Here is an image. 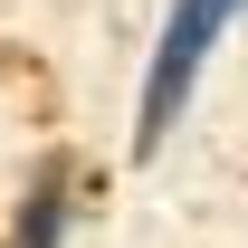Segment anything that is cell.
Segmentation results:
<instances>
[{
  "mask_svg": "<svg viewBox=\"0 0 248 248\" xmlns=\"http://www.w3.org/2000/svg\"><path fill=\"white\" fill-rule=\"evenodd\" d=\"M67 210H77V162L48 153L19 191V219H10V248H67Z\"/></svg>",
  "mask_w": 248,
  "mask_h": 248,
  "instance_id": "cell-2",
  "label": "cell"
},
{
  "mask_svg": "<svg viewBox=\"0 0 248 248\" xmlns=\"http://www.w3.org/2000/svg\"><path fill=\"white\" fill-rule=\"evenodd\" d=\"M239 10L248 0H172V19H162V38H153V67H143V95H134V162L162 153V134L182 124L191 86H201V67H210V48L229 38Z\"/></svg>",
  "mask_w": 248,
  "mask_h": 248,
  "instance_id": "cell-1",
  "label": "cell"
}]
</instances>
